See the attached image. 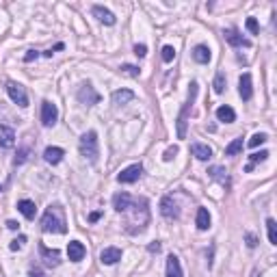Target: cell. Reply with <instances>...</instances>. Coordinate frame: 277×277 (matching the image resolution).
<instances>
[{
	"instance_id": "cell-17",
	"label": "cell",
	"mask_w": 277,
	"mask_h": 277,
	"mask_svg": "<svg viewBox=\"0 0 277 277\" xmlns=\"http://www.w3.org/2000/svg\"><path fill=\"white\" fill-rule=\"evenodd\" d=\"M63 156H65V152L61 147H46V152H44L46 163H50V165H59L63 160Z\"/></svg>"
},
{
	"instance_id": "cell-25",
	"label": "cell",
	"mask_w": 277,
	"mask_h": 277,
	"mask_svg": "<svg viewBox=\"0 0 277 277\" xmlns=\"http://www.w3.org/2000/svg\"><path fill=\"white\" fill-rule=\"evenodd\" d=\"M41 253H44V258H46L44 262L48 266H59V262H61V260H59V251H57V249H52V251H50L48 247H44V245H41Z\"/></svg>"
},
{
	"instance_id": "cell-8",
	"label": "cell",
	"mask_w": 277,
	"mask_h": 277,
	"mask_svg": "<svg viewBox=\"0 0 277 277\" xmlns=\"http://www.w3.org/2000/svg\"><path fill=\"white\" fill-rule=\"evenodd\" d=\"M160 215H163L165 219H169V221H173V219H178L180 216V208L171 197H163V200H160Z\"/></svg>"
},
{
	"instance_id": "cell-18",
	"label": "cell",
	"mask_w": 277,
	"mask_h": 277,
	"mask_svg": "<svg viewBox=\"0 0 277 277\" xmlns=\"http://www.w3.org/2000/svg\"><path fill=\"white\" fill-rule=\"evenodd\" d=\"M191 152H193V156H195L197 160H210L212 158V150L208 145H204V143H193Z\"/></svg>"
},
{
	"instance_id": "cell-30",
	"label": "cell",
	"mask_w": 277,
	"mask_h": 277,
	"mask_svg": "<svg viewBox=\"0 0 277 277\" xmlns=\"http://www.w3.org/2000/svg\"><path fill=\"white\" fill-rule=\"evenodd\" d=\"M208 173H210L212 175V178H219L221 180V182H228V171H225V169L223 167H212L210 169V171H208Z\"/></svg>"
},
{
	"instance_id": "cell-26",
	"label": "cell",
	"mask_w": 277,
	"mask_h": 277,
	"mask_svg": "<svg viewBox=\"0 0 277 277\" xmlns=\"http://www.w3.org/2000/svg\"><path fill=\"white\" fill-rule=\"evenodd\" d=\"M243 152V138H234L228 147H225V156H236Z\"/></svg>"
},
{
	"instance_id": "cell-39",
	"label": "cell",
	"mask_w": 277,
	"mask_h": 277,
	"mask_svg": "<svg viewBox=\"0 0 277 277\" xmlns=\"http://www.w3.org/2000/svg\"><path fill=\"white\" fill-rule=\"evenodd\" d=\"M22 243H26V236H20L17 241H13V243H11V249H13V251H15V249H20Z\"/></svg>"
},
{
	"instance_id": "cell-44",
	"label": "cell",
	"mask_w": 277,
	"mask_h": 277,
	"mask_svg": "<svg viewBox=\"0 0 277 277\" xmlns=\"http://www.w3.org/2000/svg\"><path fill=\"white\" fill-rule=\"evenodd\" d=\"M100 219V212H91V216H89V221H98Z\"/></svg>"
},
{
	"instance_id": "cell-19",
	"label": "cell",
	"mask_w": 277,
	"mask_h": 277,
	"mask_svg": "<svg viewBox=\"0 0 277 277\" xmlns=\"http://www.w3.org/2000/svg\"><path fill=\"white\" fill-rule=\"evenodd\" d=\"M132 100H135V93H132L130 89H117V91H113V104L122 106V104L132 102Z\"/></svg>"
},
{
	"instance_id": "cell-45",
	"label": "cell",
	"mask_w": 277,
	"mask_h": 277,
	"mask_svg": "<svg viewBox=\"0 0 277 277\" xmlns=\"http://www.w3.org/2000/svg\"><path fill=\"white\" fill-rule=\"evenodd\" d=\"M0 191H2V188H0Z\"/></svg>"
},
{
	"instance_id": "cell-15",
	"label": "cell",
	"mask_w": 277,
	"mask_h": 277,
	"mask_svg": "<svg viewBox=\"0 0 277 277\" xmlns=\"http://www.w3.org/2000/svg\"><path fill=\"white\" fill-rule=\"evenodd\" d=\"M91 11H93V15L98 17L100 22H102V24H106V26H113L115 22H117V17L113 15V13L108 11V9H104V7H100V4H95L93 9H91Z\"/></svg>"
},
{
	"instance_id": "cell-9",
	"label": "cell",
	"mask_w": 277,
	"mask_h": 277,
	"mask_svg": "<svg viewBox=\"0 0 277 277\" xmlns=\"http://www.w3.org/2000/svg\"><path fill=\"white\" fill-rule=\"evenodd\" d=\"M141 173H143L141 165H130V167H126L122 173L117 175V180L122 184H132V182H137V180L141 178Z\"/></svg>"
},
{
	"instance_id": "cell-40",
	"label": "cell",
	"mask_w": 277,
	"mask_h": 277,
	"mask_svg": "<svg viewBox=\"0 0 277 277\" xmlns=\"http://www.w3.org/2000/svg\"><path fill=\"white\" fill-rule=\"evenodd\" d=\"M256 245H258V241H256V236H253V234H247V247H256Z\"/></svg>"
},
{
	"instance_id": "cell-28",
	"label": "cell",
	"mask_w": 277,
	"mask_h": 277,
	"mask_svg": "<svg viewBox=\"0 0 277 277\" xmlns=\"http://www.w3.org/2000/svg\"><path fill=\"white\" fill-rule=\"evenodd\" d=\"M266 232H269L271 245H277V225H275L273 219H266Z\"/></svg>"
},
{
	"instance_id": "cell-5",
	"label": "cell",
	"mask_w": 277,
	"mask_h": 277,
	"mask_svg": "<svg viewBox=\"0 0 277 277\" xmlns=\"http://www.w3.org/2000/svg\"><path fill=\"white\" fill-rule=\"evenodd\" d=\"M7 93H9V98L13 100L17 106H29V95H26V89L20 85V82H15V80H9L7 82Z\"/></svg>"
},
{
	"instance_id": "cell-34",
	"label": "cell",
	"mask_w": 277,
	"mask_h": 277,
	"mask_svg": "<svg viewBox=\"0 0 277 277\" xmlns=\"http://www.w3.org/2000/svg\"><path fill=\"white\" fill-rule=\"evenodd\" d=\"M26 158H29V150H26V147H24V150H20V152H17V156H15V165H22Z\"/></svg>"
},
{
	"instance_id": "cell-42",
	"label": "cell",
	"mask_w": 277,
	"mask_h": 277,
	"mask_svg": "<svg viewBox=\"0 0 277 277\" xmlns=\"http://www.w3.org/2000/svg\"><path fill=\"white\" fill-rule=\"evenodd\" d=\"M7 228L9 230H17L20 228V223H15V221H7Z\"/></svg>"
},
{
	"instance_id": "cell-41",
	"label": "cell",
	"mask_w": 277,
	"mask_h": 277,
	"mask_svg": "<svg viewBox=\"0 0 277 277\" xmlns=\"http://www.w3.org/2000/svg\"><path fill=\"white\" fill-rule=\"evenodd\" d=\"M150 251H152V253H158V251H160V243H152V245H150Z\"/></svg>"
},
{
	"instance_id": "cell-33",
	"label": "cell",
	"mask_w": 277,
	"mask_h": 277,
	"mask_svg": "<svg viewBox=\"0 0 277 277\" xmlns=\"http://www.w3.org/2000/svg\"><path fill=\"white\" fill-rule=\"evenodd\" d=\"M247 29H249V33H251V35H258V22H256V17H249V20H247Z\"/></svg>"
},
{
	"instance_id": "cell-11",
	"label": "cell",
	"mask_w": 277,
	"mask_h": 277,
	"mask_svg": "<svg viewBox=\"0 0 277 277\" xmlns=\"http://www.w3.org/2000/svg\"><path fill=\"white\" fill-rule=\"evenodd\" d=\"M85 253H87V249H85V245H82L80 241H72L67 245V258L72 262H80L82 258H85Z\"/></svg>"
},
{
	"instance_id": "cell-27",
	"label": "cell",
	"mask_w": 277,
	"mask_h": 277,
	"mask_svg": "<svg viewBox=\"0 0 277 277\" xmlns=\"http://www.w3.org/2000/svg\"><path fill=\"white\" fill-rule=\"evenodd\" d=\"M225 82H228V80H225V74L219 72L215 76V82H212V87H215L216 93H223V91H225Z\"/></svg>"
},
{
	"instance_id": "cell-21",
	"label": "cell",
	"mask_w": 277,
	"mask_h": 277,
	"mask_svg": "<svg viewBox=\"0 0 277 277\" xmlns=\"http://www.w3.org/2000/svg\"><path fill=\"white\" fill-rule=\"evenodd\" d=\"M17 210H20L22 215L26 216V219H35V215H37L35 201H31V200H22V201H17Z\"/></svg>"
},
{
	"instance_id": "cell-7",
	"label": "cell",
	"mask_w": 277,
	"mask_h": 277,
	"mask_svg": "<svg viewBox=\"0 0 277 277\" xmlns=\"http://www.w3.org/2000/svg\"><path fill=\"white\" fill-rule=\"evenodd\" d=\"M57 119H59L57 104H52V102H48V100H46V102L41 104V123H44L46 128H50V126H54V123H57Z\"/></svg>"
},
{
	"instance_id": "cell-6",
	"label": "cell",
	"mask_w": 277,
	"mask_h": 277,
	"mask_svg": "<svg viewBox=\"0 0 277 277\" xmlns=\"http://www.w3.org/2000/svg\"><path fill=\"white\" fill-rule=\"evenodd\" d=\"M78 100H80V104L93 106V104L100 102V93L89 85V82H82L80 89H78Z\"/></svg>"
},
{
	"instance_id": "cell-31",
	"label": "cell",
	"mask_w": 277,
	"mask_h": 277,
	"mask_svg": "<svg viewBox=\"0 0 277 277\" xmlns=\"http://www.w3.org/2000/svg\"><path fill=\"white\" fill-rule=\"evenodd\" d=\"M173 57H175V48H173V46H165V48H163V61L171 63Z\"/></svg>"
},
{
	"instance_id": "cell-23",
	"label": "cell",
	"mask_w": 277,
	"mask_h": 277,
	"mask_svg": "<svg viewBox=\"0 0 277 277\" xmlns=\"http://www.w3.org/2000/svg\"><path fill=\"white\" fill-rule=\"evenodd\" d=\"M195 223H197V230H201V232H206V230L210 228V212H208L206 208H200V210H197Z\"/></svg>"
},
{
	"instance_id": "cell-32",
	"label": "cell",
	"mask_w": 277,
	"mask_h": 277,
	"mask_svg": "<svg viewBox=\"0 0 277 277\" xmlns=\"http://www.w3.org/2000/svg\"><path fill=\"white\" fill-rule=\"evenodd\" d=\"M266 158H269V152L262 150L260 154H251V156H249V165L253 167V163H260V160H266Z\"/></svg>"
},
{
	"instance_id": "cell-13",
	"label": "cell",
	"mask_w": 277,
	"mask_h": 277,
	"mask_svg": "<svg viewBox=\"0 0 277 277\" xmlns=\"http://www.w3.org/2000/svg\"><path fill=\"white\" fill-rule=\"evenodd\" d=\"M238 93H241V98L247 102V100H251L253 95V87H251V74H243L241 80H238Z\"/></svg>"
},
{
	"instance_id": "cell-35",
	"label": "cell",
	"mask_w": 277,
	"mask_h": 277,
	"mask_svg": "<svg viewBox=\"0 0 277 277\" xmlns=\"http://www.w3.org/2000/svg\"><path fill=\"white\" fill-rule=\"evenodd\" d=\"M122 69L128 74V76H138V67H135V65H123Z\"/></svg>"
},
{
	"instance_id": "cell-29",
	"label": "cell",
	"mask_w": 277,
	"mask_h": 277,
	"mask_svg": "<svg viewBox=\"0 0 277 277\" xmlns=\"http://www.w3.org/2000/svg\"><path fill=\"white\" fill-rule=\"evenodd\" d=\"M266 137L264 132H256V135H253L251 138H249V147H258V145H262V143H266Z\"/></svg>"
},
{
	"instance_id": "cell-36",
	"label": "cell",
	"mask_w": 277,
	"mask_h": 277,
	"mask_svg": "<svg viewBox=\"0 0 277 277\" xmlns=\"http://www.w3.org/2000/svg\"><path fill=\"white\" fill-rule=\"evenodd\" d=\"M135 54H137V57H145V54H147V48H145L143 44H137V46H135Z\"/></svg>"
},
{
	"instance_id": "cell-22",
	"label": "cell",
	"mask_w": 277,
	"mask_h": 277,
	"mask_svg": "<svg viewBox=\"0 0 277 277\" xmlns=\"http://www.w3.org/2000/svg\"><path fill=\"white\" fill-rule=\"evenodd\" d=\"M193 59H195L197 63H208L210 61V48L204 44L195 46V48H193Z\"/></svg>"
},
{
	"instance_id": "cell-10",
	"label": "cell",
	"mask_w": 277,
	"mask_h": 277,
	"mask_svg": "<svg viewBox=\"0 0 277 277\" xmlns=\"http://www.w3.org/2000/svg\"><path fill=\"white\" fill-rule=\"evenodd\" d=\"M223 35H225V39H228L230 46H236V48H241V46H243V48H249V46H251V41L245 39V37L238 33L236 29H228Z\"/></svg>"
},
{
	"instance_id": "cell-1",
	"label": "cell",
	"mask_w": 277,
	"mask_h": 277,
	"mask_svg": "<svg viewBox=\"0 0 277 277\" xmlns=\"http://www.w3.org/2000/svg\"><path fill=\"white\" fill-rule=\"evenodd\" d=\"M41 230L44 232H52V234H65L67 232V221H65V212L61 206H50L48 210L41 216Z\"/></svg>"
},
{
	"instance_id": "cell-37",
	"label": "cell",
	"mask_w": 277,
	"mask_h": 277,
	"mask_svg": "<svg viewBox=\"0 0 277 277\" xmlns=\"http://www.w3.org/2000/svg\"><path fill=\"white\" fill-rule=\"evenodd\" d=\"M37 57H39V52H37V50H29V52L24 54V61L31 63V61H33V59H37Z\"/></svg>"
},
{
	"instance_id": "cell-16",
	"label": "cell",
	"mask_w": 277,
	"mask_h": 277,
	"mask_svg": "<svg viewBox=\"0 0 277 277\" xmlns=\"http://www.w3.org/2000/svg\"><path fill=\"white\" fill-rule=\"evenodd\" d=\"M132 204V197L128 195V193H117V195L113 197V208L117 212H126L128 208Z\"/></svg>"
},
{
	"instance_id": "cell-43",
	"label": "cell",
	"mask_w": 277,
	"mask_h": 277,
	"mask_svg": "<svg viewBox=\"0 0 277 277\" xmlns=\"http://www.w3.org/2000/svg\"><path fill=\"white\" fill-rule=\"evenodd\" d=\"M29 277H44V273H41V271H31Z\"/></svg>"
},
{
	"instance_id": "cell-24",
	"label": "cell",
	"mask_w": 277,
	"mask_h": 277,
	"mask_svg": "<svg viewBox=\"0 0 277 277\" xmlns=\"http://www.w3.org/2000/svg\"><path fill=\"white\" fill-rule=\"evenodd\" d=\"M216 117H219V122L232 123L234 119H236V113H234L232 106H219V108H216Z\"/></svg>"
},
{
	"instance_id": "cell-38",
	"label": "cell",
	"mask_w": 277,
	"mask_h": 277,
	"mask_svg": "<svg viewBox=\"0 0 277 277\" xmlns=\"http://www.w3.org/2000/svg\"><path fill=\"white\" fill-rule=\"evenodd\" d=\"M175 154H178V147H175V145H173V147H169V150L165 152V160H171Z\"/></svg>"
},
{
	"instance_id": "cell-4",
	"label": "cell",
	"mask_w": 277,
	"mask_h": 277,
	"mask_svg": "<svg viewBox=\"0 0 277 277\" xmlns=\"http://www.w3.org/2000/svg\"><path fill=\"white\" fill-rule=\"evenodd\" d=\"M191 89H188V100L184 102L182 106V110H180V115H178V138H186V126H188V110L193 108V100H195V95H197V82H191Z\"/></svg>"
},
{
	"instance_id": "cell-3",
	"label": "cell",
	"mask_w": 277,
	"mask_h": 277,
	"mask_svg": "<svg viewBox=\"0 0 277 277\" xmlns=\"http://www.w3.org/2000/svg\"><path fill=\"white\" fill-rule=\"evenodd\" d=\"M78 150H80V156H85L89 163H95V160H98V135H95L93 130L85 132V135L80 137Z\"/></svg>"
},
{
	"instance_id": "cell-12",
	"label": "cell",
	"mask_w": 277,
	"mask_h": 277,
	"mask_svg": "<svg viewBox=\"0 0 277 277\" xmlns=\"http://www.w3.org/2000/svg\"><path fill=\"white\" fill-rule=\"evenodd\" d=\"M100 260H102V264H117V262L122 260V249H119V247H106V249H102V253H100Z\"/></svg>"
},
{
	"instance_id": "cell-20",
	"label": "cell",
	"mask_w": 277,
	"mask_h": 277,
	"mask_svg": "<svg viewBox=\"0 0 277 277\" xmlns=\"http://www.w3.org/2000/svg\"><path fill=\"white\" fill-rule=\"evenodd\" d=\"M167 277H182V266H180L178 256H169L167 258Z\"/></svg>"
},
{
	"instance_id": "cell-14",
	"label": "cell",
	"mask_w": 277,
	"mask_h": 277,
	"mask_svg": "<svg viewBox=\"0 0 277 277\" xmlns=\"http://www.w3.org/2000/svg\"><path fill=\"white\" fill-rule=\"evenodd\" d=\"M13 145H15V132H13V128L0 126V147H4V150H11Z\"/></svg>"
},
{
	"instance_id": "cell-2",
	"label": "cell",
	"mask_w": 277,
	"mask_h": 277,
	"mask_svg": "<svg viewBox=\"0 0 277 277\" xmlns=\"http://www.w3.org/2000/svg\"><path fill=\"white\" fill-rule=\"evenodd\" d=\"M128 210H132V219L126 221L128 225V232L130 234H137V232H143L145 225L150 223V210H147V201L145 200H132V204Z\"/></svg>"
}]
</instances>
